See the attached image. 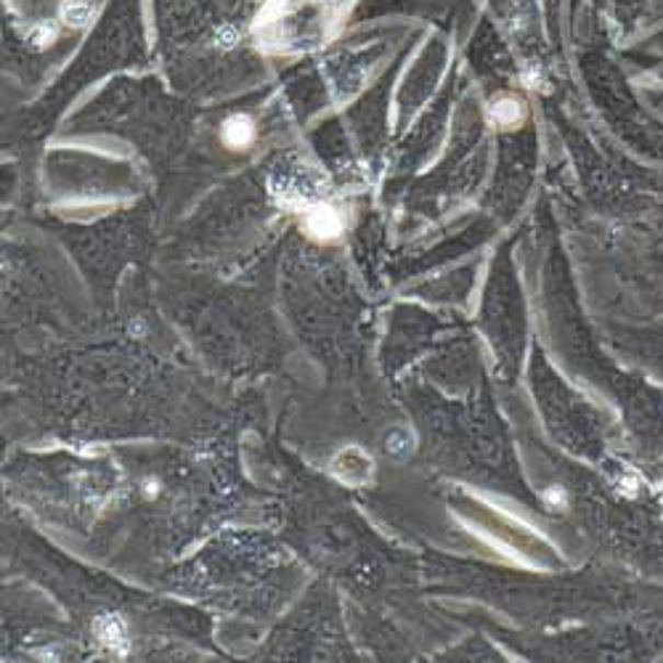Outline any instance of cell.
<instances>
[{"instance_id":"obj_1","label":"cell","mask_w":663,"mask_h":663,"mask_svg":"<svg viewBox=\"0 0 663 663\" xmlns=\"http://www.w3.org/2000/svg\"><path fill=\"white\" fill-rule=\"evenodd\" d=\"M306 229L319 239H332L343 229V220H340L332 207H313L306 216Z\"/></svg>"},{"instance_id":"obj_2","label":"cell","mask_w":663,"mask_h":663,"mask_svg":"<svg viewBox=\"0 0 663 663\" xmlns=\"http://www.w3.org/2000/svg\"><path fill=\"white\" fill-rule=\"evenodd\" d=\"M96 635L106 648L115 653H125L128 648V637H125V627L117 616H101L96 621Z\"/></svg>"},{"instance_id":"obj_3","label":"cell","mask_w":663,"mask_h":663,"mask_svg":"<svg viewBox=\"0 0 663 663\" xmlns=\"http://www.w3.org/2000/svg\"><path fill=\"white\" fill-rule=\"evenodd\" d=\"M252 136H255V130H252V123L244 115H237L231 119H226L224 125V141L229 144L233 149H242L248 147L252 141Z\"/></svg>"}]
</instances>
